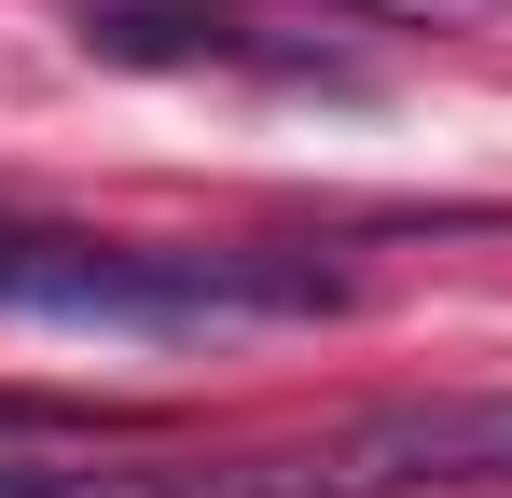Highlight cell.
Segmentation results:
<instances>
[{"label": "cell", "instance_id": "2", "mask_svg": "<svg viewBox=\"0 0 512 498\" xmlns=\"http://www.w3.org/2000/svg\"><path fill=\"white\" fill-rule=\"evenodd\" d=\"M236 498H429V485H512V388H429V402H374L291 443V457H236Z\"/></svg>", "mask_w": 512, "mask_h": 498}, {"label": "cell", "instance_id": "4", "mask_svg": "<svg viewBox=\"0 0 512 498\" xmlns=\"http://www.w3.org/2000/svg\"><path fill=\"white\" fill-rule=\"evenodd\" d=\"M0 498H194V485H153V471H28V457H0Z\"/></svg>", "mask_w": 512, "mask_h": 498}, {"label": "cell", "instance_id": "3", "mask_svg": "<svg viewBox=\"0 0 512 498\" xmlns=\"http://www.w3.org/2000/svg\"><path fill=\"white\" fill-rule=\"evenodd\" d=\"M84 56H111V70H333L305 42H263L222 0H84Z\"/></svg>", "mask_w": 512, "mask_h": 498}, {"label": "cell", "instance_id": "1", "mask_svg": "<svg viewBox=\"0 0 512 498\" xmlns=\"http://www.w3.org/2000/svg\"><path fill=\"white\" fill-rule=\"evenodd\" d=\"M0 319L56 332H236V319H346V263L319 249H153L0 222Z\"/></svg>", "mask_w": 512, "mask_h": 498}, {"label": "cell", "instance_id": "5", "mask_svg": "<svg viewBox=\"0 0 512 498\" xmlns=\"http://www.w3.org/2000/svg\"><path fill=\"white\" fill-rule=\"evenodd\" d=\"M42 429H97L84 402H42V388H0V443H42Z\"/></svg>", "mask_w": 512, "mask_h": 498}, {"label": "cell", "instance_id": "6", "mask_svg": "<svg viewBox=\"0 0 512 498\" xmlns=\"http://www.w3.org/2000/svg\"><path fill=\"white\" fill-rule=\"evenodd\" d=\"M346 14H457V28H499L512 0H346Z\"/></svg>", "mask_w": 512, "mask_h": 498}]
</instances>
